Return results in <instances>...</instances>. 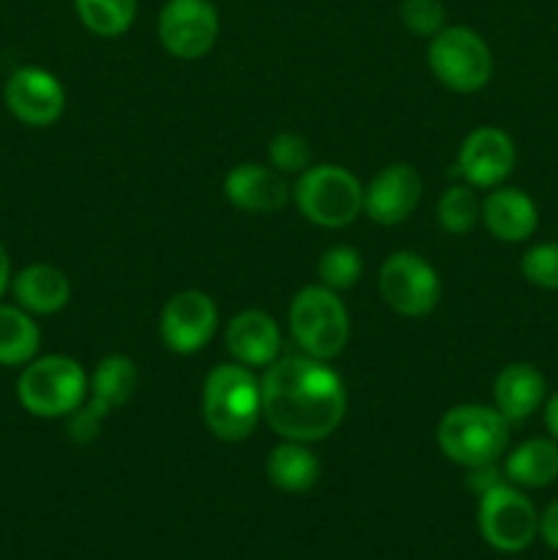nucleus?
Masks as SVG:
<instances>
[{"mask_svg":"<svg viewBox=\"0 0 558 560\" xmlns=\"http://www.w3.org/2000/svg\"><path fill=\"white\" fill-rule=\"evenodd\" d=\"M224 345L239 364L249 370H266L282 353V331L268 312L244 310L228 323Z\"/></svg>","mask_w":558,"mask_h":560,"instance_id":"f3484780","label":"nucleus"},{"mask_svg":"<svg viewBox=\"0 0 558 560\" xmlns=\"http://www.w3.org/2000/svg\"><path fill=\"white\" fill-rule=\"evenodd\" d=\"M202 421L208 432L224 443H241L263 419L260 377L239 364L213 366L202 383Z\"/></svg>","mask_w":558,"mask_h":560,"instance_id":"f03ea898","label":"nucleus"},{"mask_svg":"<svg viewBox=\"0 0 558 560\" xmlns=\"http://www.w3.org/2000/svg\"><path fill=\"white\" fill-rule=\"evenodd\" d=\"M503 481H507V476H503V468H498V463L470 468L468 476H465V485H468V490L476 492V495H485V492L496 490Z\"/></svg>","mask_w":558,"mask_h":560,"instance_id":"c756f323","label":"nucleus"},{"mask_svg":"<svg viewBox=\"0 0 558 560\" xmlns=\"http://www.w3.org/2000/svg\"><path fill=\"white\" fill-rule=\"evenodd\" d=\"M377 290L388 310L403 317H425L441 301V277L421 255L399 249L383 260Z\"/></svg>","mask_w":558,"mask_h":560,"instance_id":"9d476101","label":"nucleus"},{"mask_svg":"<svg viewBox=\"0 0 558 560\" xmlns=\"http://www.w3.org/2000/svg\"><path fill=\"white\" fill-rule=\"evenodd\" d=\"M509 421L496 405H454L441 416L435 430L438 448L449 463L460 468H481L501 463L509 448Z\"/></svg>","mask_w":558,"mask_h":560,"instance_id":"7ed1b4c3","label":"nucleus"},{"mask_svg":"<svg viewBox=\"0 0 558 560\" xmlns=\"http://www.w3.org/2000/svg\"><path fill=\"white\" fill-rule=\"evenodd\" d=\"M520 273L534 288L558 290V241L534 244L520 257Z\"/></svg>","mask_w":558,"mask_h":560,"instance_id":"cd10ccee","label":"nucleus"},{"mask_svg":"<svg viewBox=\"0 0 558 560\" xmlns=\"http://www.w3.org/2000/svg\"><path fill=\"white\" fill-rule=\"evenodd\" d=\"M361 273H364V260L361 252L350 244H334L317 260V279L323 288L342 293L359 284Z\"/></svg>","mask_w":558,"mask_h":560,"instance_id":"a878e982","label":"nucleus"},{"mask_svg":"<svg viewBox=\"0 0 558 560\" xmlns=\"http://www.w3.org/2000/svg\"><path fill=\"white\" fill-rule=\"evenodd\" d=\"M503 476L520 490H545L558 481V443L547 438H528L503 454Z\"/></svg>","mask_w":558,"mask_h":560,"instance_id":"412c9836","label":"nucleus"},{"mask_svg":"<svg viewBox=\"0 0 558 560\" xmlns=\"http://www.w3.org/2000/svg\"><path fill=\"white\" fill-rule=\"evenodd\" d=\"M268 164L282 175H301L312 164V148L306 137L295 131H279L268 145Z\"/></svg>","mask_w":558,"mask_h":560,"instance_id":"bb28decb","label":"nucleus"},{"mask_svg":"<svg viewBox=\"0 0 558 560\" xmlns=\"http://www.w3.org/2000/svg\"><path fill=\"white\" fill-rule=\"evenodd\" d=\"M263 419L282 441L317 443L339 430L348 413V392L328 361L279 355L263 370Z\"/></svg>","mask_w":558,"mask_h":560,"instance_id":"f257e3e1","label":"nucleus"},{"mask_svg":"<svg viewBox=\"0 0 558 560\" xmlns=\"http://www.w3.org/2000/svg\"><path fill=\"white\" fill-rule=\"evenodd\" d=\"M476 523H479L481 539L492 550L507 552V556L528 550L539 536V512L531 498L509 481L479 495Z\"/></svg>","mask_w":558,"mask_h":560,"instance_id":"6e6552de","label":"nucleus"},{"mask_svg":"<svg viewBox=\"0 0 558 560\" xmlns=\"http://www.w3.org/2000/svg\"><path fill=\"white\" fill-rule=\"evenodd\" d=\"M481 222L479 189L470 184H452L438 200V224L449 235H468Z\"/></svg>","mask_w":558,"mask_h":560,"instance_id":"393cba45","label":"nucleus"},{"mask_svg":"<svg viewBox=\"0 0 558 560\" xmlns=\"http://www.w3.org/2000/svg\"><path fill=\"white\" fill-rule=\"evenodd\" d=\"M293 202L317 228L339 230L364 213V186L342 164H310L295 178Z\"/></svg>","mask_w":558,"mask_h":560,"instance_id":"39448f33","label":"nucleus"},{"mask_svg":"<svg viewBox=\"0 0 558 560\" xmlns=\"http://www.w3.org/2000/svg\"><path fill=\"white\" fill-rule=\"evenodd\" d=\"M542 419H545L547 435L558 443V392L545 399V405H542Z\"/></svg>","mask_w":558,"mask_h":560,"instance_id":"2f4dec72","label":"nucleus"},{"mask_svg":"<svg viewBox=\"0 0 558 560\" xmlns=\"http://www.w3.org/2000/svg\"><path fill=\"white\" fill-rule=\"evenodd\" d=\"M481 222L501 244H523L539 228V208L523 189L501 184L481 200Z\"/></svg>","mask_w":558,"mask_h":560,"instance_id":"a211bd4d","label":"nucleus"},{"mask_svg":"<svg viewBox=\"0 0 558 560\" xmlns=\"http://www.w3.org/2000/svg\"><path fill=\"white\" fill-rule=\"evenodd\" d=\"M219 328L217 301L202 290H181L159 315V337L178 355H195L211 345Z\"/></svg>","mask_w":558,"mask_h":560,"instance_id":"f8f14e48","label":"nucleus"},{"mask_svg":"<svg viewBox=\"0 0 558 560\" xmlns=\"http://www.w3.org/2000/svg\"><path fill=\"white\" fill-rule=\"evenodd\" d=\"M539 536L550 550L558 552V501H553L550 506L539 514Z\"/></svg>","mask_w":558,"mask_h":560,"instance_id":"7c9ffc66","label":"nucleus"},{"mask_svg":"<svg viewBox=\"0 0 558 560\" xmlns=\"http://www.w3.org/2000/svg\"><path fill=\"white\" fill-rule=\"evenodd\" d=\"M421 175L414 164L394 162L372 175L364 189V213L375 224L394 228L414 217L421 202Z\"/></svg>","mask_w":558,"mask_h":560,"instance_id":"2eb2a0df","label":"nucleus"},{"mask_svg":"<svg viewBox=\"0 0 558 560\" xmlns=\"http://www.w3.org/2000/svg\"><path fill=\"white\" fill-rule=\"evenodd\" d=\"M137 383H140V372L129 355H104L91 375L85 402L66 419L71 441L91 443L98 435L102 421H107L113 410L135 397Z\"/></svg>","mask_w":558,"mask_h":560,"instance_id":"1a4fd4ad","label":"nucleus"},{"mask_svg":"<svg viewBox=\"0 0 558 560\" xmlns=\"http://www.w3.org/2000/svg\"><path fill=\"white\" fill-rule=\"evenodd\" d=\"M159 44L178 60H200L219 38L213 0H167L156 22Z\"/></svg>","mask_w":558,"mask_h":560,"instance_id":"9b49d317","label":"nucleus"},{"mask_svg":"<svg viewBox=\"0 0 558 560\" xmlns=\"http://www.w3.org/2000/svg\"><path fill=\"white\" fill-rule=\"evenodd\" d=\"M290 334L301 353L334 361L350 342V312L339 293L323 284H306L293 295L288 310Z\"/></svg>","mask_w":558,"mask_h":560,"instance_id":"423d86ee","label":"nucleus"},{"mask_svg":"<svg viewBox=\"0 0 558 560\" xmlns=\"http://www.w3.org/2000/svg\"><path fill=\"white\" fill-rule=\"evenodd\" d=\"M91 377L71 355H36L22 366L16 399L36 419H69L88 397Z\"/></svg>","mask_w":558,"mask_h":560,"instance_id":"20e7f679","label":"nucleus"},{"mask_svg":"<svg viewBox=\"0 0 558 560\" xmlns=\"http://www.w3.org/2000/svg\"><path fill=\"white\" fill-rule=\"evenodd\" d=\"M518 164V148L509 131L498 126H479L463 140L454 173L474 189H496L512 175Z\"/></svg>","mask_w":558,"mask_h":560,"instance_id":"4468645a","label":"nucleus"},{"mask_svg":"<svg viewBox=\"0 0 558 560\" xmlns=\"http://www.w3.org/2000/svg\"><path fill=\"white\" fill-rule=\"evenodd\" d=\"M427 66L443 88L476 93L492 77V49L468 25H446L427 44Z\"/></svg>","mask_w":558,"mask_h":560,"instance_id":"0eeeda50","label":"nucleus"},{"mask_svg":"<svg viewBox=\"0 0 558 560\" xmlns=\"http://www.w3.org/2000/svg\"><path fill=\"white\" fill-rule=\"evenodd\" d=\"M82 25L102 38H118L135 25L137 0H74Z\"/></svg>","mask_w":558,"mask_h":560,"instance_id":"b1692460","label":"nucleus"},{"mask_svg":"<svg viewBox=\"0 0 558 560\" xmlns=\"http://www.w3.org/2000/svg\"><path fill=\"white\" fill-rule=\"evenodd\" d=\"M42 348V331L31 312L16 304H0V366L31 364Z\"/></svg>","mask_w":558,"mask_h":560,"instance_id":"5701e85b","label":"nucleus"},{"mask_svg":"<svg viewBox=\"0 0 558 560\" xmlns=\"http://www.w3.org/2000/svg\"><path fill=\"white\" fill-rule=\"evenodd\" d=\"M266 476L277 490L288 495H304L321 479V459L310 443L282 441L268 452Z\"/></svg>","mask_w":558,"mask_h":560,"instance_id":"4be33fe9","label":"nucleus"},{"mask_svg":"<svg viewBox=\"0 0 558 560\" xmlns=\"http://www.w3.org/2000/svg\"><path fill=\"white\" fill-rule=\"evenodd\" d=\"M547 399V381L534 364L514 361L496 375L492 383V402L509 424H523Z\"/></svg>","mask_w":558,"mask_h":560,"instance_id":"6ab92c4d","label":"nucleus"},{"mask_svg":"<svg viewBox=\"0 0 558 560\" xmlns=\"http://www.w3.org/2000/svg\"><path fill=\"white\" fill-rule=\"evenodd\" d=\"M3 102L20 124L47 129L66 113V88L53 71L22 66L5 80Z\"/></svg>","mask_w":558,"mask_h":560,"instance_id":"ddd939ff","label":"nucleus"},{"mask_svg":"<svg viewBox=\"0 0 558 560\" xmlns=\"http://www.w3.org/2000/svg\"><path fill=\"white\" fill-rule=\"evenodd\" d=\"M11 295L33 317L58 315L71 301V282L58 266L31 262L11 277Z\"/></svg>","mask_w":558,"mask_h":560,"instance_id":"aec40b11","label":"nucleus"},{"mask_svg":"<svg viewBox=\"0 0 558 560\" xmlns=\"http://www.w3.org/2000/svg\"><path fill=\"white\" fill-rule=\"evenodd\" d=\"M399 20L414 36L432 38L446 27V5L443 0H403Z\"/></svg>","mask_w":558,"mask_h":560,"instance_id":"c85d7f7f","label":"nucleus"},{"mask_svg":"<svg viewBox=\"0 0 558 560\" xmlns=\"http://www.w3.org/2000/svg\"><path fill=\"white\" fill-rule=\"evenodd\" d=\"M224 197L244 213H274L293 200V186L271 164L244 162L224 175Z\"/></svg>","mask_w":558,"mask_h":560,"instance_id":"dca6fc26","label":"nucleus"},{"mask_svg":"<svg viewBox=\"0 0 558 560\" xmlns=\"http://www.w3.org/2000/svg\"><path fill=\"white\" fill-rule=\"evenodd\" d=\"M11 277H14V273H11V257L9 252H5L3 241H0V299L5 295V290H11Z\"/></svg>","mask_w":558,"mask_h":560,"instance_id":"473e14b6","label":"nucleus"}]
</instances>
